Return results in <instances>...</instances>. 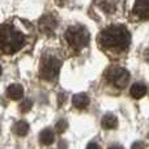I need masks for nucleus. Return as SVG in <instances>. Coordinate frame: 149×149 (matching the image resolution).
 <instances>
[{
  "label": "nucleus",
  "mask_w": 149,
  "mask_h": 149,
  "mask_svg": "<svg viewBox=\"0 0 149 149\" xmlns=\"http://www.w3.org/2000/svg\"><path fill=\"white\" fill-rule=\"evenodd\" d=\"M25 43V37L9 25H3L1 28V50L4 54H15Z\"/></svg>",
  "instance_id": "f03ea898"
},
{
  "label": "nucleus",
  "mask_w": 149,
  "mask_h": 149,
  "mask_svg": "<svg viewBox=\"0 0 149 149\" xmlns=\"http://www.w3.org/2000/svg\"><path fill=\"white\" fill-rule=\"evenodd\" d=\"M109 149H123V147L122 145H111Z\"/></svg>",
  "instance_id": "6ab92c4d"
},
{
  "label": "nucleus",
  "mask_w": 149,
  "mask_h": 149,
  "mask_svg": "<svg viewBox=\"0 0 149 149\" xmlns=\"http://www.w3.org/2000/svg\"><path fill=\"white\" fill-rule=\"evenodd\" d=\"M67 127H68L67 120H64V119H60V120L56 123V126H55V131H56L58 134H63V132L67 130Z\"/></svg>",
  "instance_id": "2eb2a0df"
},
{
  "label": "nucleus",
  "mask_w": 149,
  "mask_h": 149,
  "mask_svg": "<svg viewBox=\"0 0 149 149\" xmlns=\"http://www.w3.org/2000/svg\"><path fill=\"white\" fill-rule=\"evenodd\" d=\"M101 126H102L103 130H114L118 126V119H116V116L113 115V114H107V115H105L102 118Z\"/></svg>",
  "instance_id": "9d476101"
},
{
  "label": "nucleus",
  "mask_w": 149,
  "mask_h": 149,
  "mask_svg": "<svg viewBox=\"0 0 149 149\" xmlns=\"http://www.w3.org/2000/svg\"><path fill=\"white\" fill-rule=\"evenodd\" d=\"M131 149H147V145L143 141H135L134 144H132Z\"/></svg>",
  "instance_id": "f3484780"
},
{
  "label": "nucleus",
  "mask_w": 149,
  "mask_h": 149,
  "mask_svg": "<svg viewBox=\"0 0 149 149\" xmlns=\"http://www.w3.org/2000/svg\"><path fill=\"white\" fill-rule=\"evenodd\" d=\"M106 77H107V80L114 85V86L122 89V88H124L127 84H128L130 73H128V71H126L124 68L114 67V68H110V70L107 71Z\"/></svg>",
  "instance_id": "39448f33"
},
{
  "label": "nucleus",
  "mask_w": 149,
  "mask_h": 149,
  "mask_svg": "<svg viewBox=\"0 0 149 149\" xmlns=\"http://www.w3.org/2000/svg\"><path fill=\"white\" fill-rule=\"evenodd\" d=\"M31 107H33V102H31L30 100L22 101V102H21V105H20V110L22 111V113H28Z\"/></svg>",
  "instance_id": "dca6fc26"
},
{
  "label": "nucleus",
  "mask_w": 149,
  "mask_h": 149,
  "mask_svg": "<svg viewBox=\"0 0 149 149\" xmlns=\"http://www.w3.org/2000/svg\"><path fill=\"white\" fill-rule=\"evenodd\" d=\"M130 93H131V95L134 98L139 100V98H141L145 95V93H147V86H145L144 84H141V82H136V84L132 85Z\"/></svg>",
  "instance_id": "f8f14e48"
},
{
  "label": "nucleus",
  "mask_w": 149,
  "mask_h": 149,
  "mask_svg": "<svg viewBox=\"0 0 149 149\" xmlns=\"http://www.w3.org/2000/svg\"><path fill=\"white\" fill-rule=\"evenodd\" d=\"M13 131H15V134L17 136H26V134L29 132V124L25 120H20L15 124Z\"/></svg>",
  "instance_id": "4468645a"
},
{
  "label": "nucleus",
  "mask_w": 149,
  "mask_h": 149,
  "mask_svg": "<svg viewBox=\"0 0 149 149\" xmlns=\"http://www.w3.org/2000/svg\"><path fill=\"white\" fill-rule=\"evenodd\" d=\"M65 39L71 47H73L74 50H80L89 43V33L82 26H72L65 33Z\"/></svg>",
  "instance_id": "7ed1b4c3"
},
{
  "label": "nucleus",
  "mask_w": 149,
  "mask_h": 149,
  "mask_svg": "<svg viewBox=\"0 0 149 149\" xmlns=\"http://www.w3.org/2000/svg\"><path fill=\"white\" fill-rule=\"evenodd\" d=\"M95 1L106 13H113L116 7V0H95Z\"/></svg>",
  "instance_id": "ddd939ff"
},
{
  "label": "nucleus",
  "mask_w": 149,
  "mask_h": 149,
  "mask_svg": "<svg viewBox=\"0 0 149 149\" xmlns=\"http://www.w3.org/2000/svg\"><path fill=\"white\" fill-rule=\"evenodd\" d=\"M60 71V62L54 56H47L43 59L41 64V77L47 81H52L54 79H56Z\"/></svg>",
  "instance_id": "20e7f679"
},
{
  "label": "nucleus",
  "mask_w": 149,
  "mask_h": 149,
  "mask_svg": "<svg viewBox=\"0 0 149 149\" xmlns=\"http://www.w3.org/2000/svg\"><path fill=\"white\" fill-rule=\"evenodd\" d=\"M134 13L143 20H149V0H136Z\"/></svg>",
  "instance_id": "0eeeda50"
},
{
  "label": "nucleus",
  "mask_w": 149,
  "mask_h": 149,
  "mask_svg": "<svg viewBox=\"0 0 149 149\" xmlns=\"http://www.w3.org/2000/svg\"><path fill=\"white\" fill-rule=\"evenodd\" d=\"M86 149H101V147L97 144V143H90V144L86 147Z\"/></svg>",
  "instance_id": "a211bd4d"
},
{
  "label": "nucleus",
  "mask_w": 149,
  "mask_h": 149,
  "mask_svg": "<svg viewBox=\"0 0 149 149\" xmlns=\"http://www.w3.org/2000/svg\"><path fill=\"white\" fill-rule=\"evenodd\" d=\"M54 140H55V134H54V131L50 128L43 130V131L41 132V135H39V141L43 145H51L52 143H54Z\"/></svg>",
  "instance_id": "9b49d317"
},
{
  "label": "nucleus",
  "mask_w": 149,
  "mask_h": 149,
  "mask_svg": "<svg viewBox=\"0 0 149 149\" xmlns=\"http://www.w3.org/2000/svg\"><path fill=\"white\" fill-rule=\"evenodd\" d=\"M72 105L79 110H84L88 107L89 105V97H88L85 93H79V94H74L72 98Z\"/></svg>",
  "instance_id": "6e6552de"
},
{
  "label": "nucleus",
  "mask_w": 149,
  "mask_h": 149,
  "mask_svg": "<svg viewBox=\"0 0 149 149\" xmlns=\"http://www.w3.org/2000/svg\"><path fill=\"white\" fill-rule=\"evenodd\" d=\"M98 42L106 50L124 51V50H127L130 42H131V36L124 26L111 25L100 34Z\"/></svg>",
  "instance_id": "f257e3e1"
},
{
  "label": "nucleus",
  "mask_w": 149,
  "mask_h": 149,
  "mask_svg": "<svg viewBox=\"0 0 149 149\" xmlns=\"http://www.w3.org/2000/svg\"><path fill=\"white\" fill-rule=\"evenodd\" d=\"M38 25H39V30L42 33L51 34L56 28V18L52 15H45L43 17L39 18Z\"/></svg>",
  "instance_id": "423d86ee"
},
{
  "label": "nucleus",
  "mask_w": 149,
  "mask_h": 149,
  "mask_svg": "<svg viewBox=\"0 0 149 149\" xmlns=\"http://www.w3.org/2000/svg\"><path fill=\"white\" fill-rule=\"evenodd\" d=\"M7 95L10 100H20L24 95V88L20 84H13L7 89Z\"/></svg>",
  "instance_id": "1a4fd4ad"
}]
</instances>
